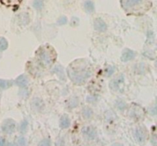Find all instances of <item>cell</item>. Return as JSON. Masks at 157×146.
I'll list each match as a JSON object with an SVG mask.
<instances>
[{"instance_id":"obj_5","label":"cell","mask_w":157,"mask_h":146,"mask_svg":"<svg viewBox=\"0 0 157 146\" xmlns=\"http://www.w3.org/2000/svg\"><path fill=\"white\" fill-rule=\"evenodd\" d=\"M22 1V0H0V2L5 6L12 8L14 10H16L19 7Z\"/></svg>"},{"instance_id":"obj_2","label":"cell","mask_w":157,"mask_h":146,"mask_svg":"<svg viewBox=\"0 0 157 146\" xmlns=\"http://www.w3.org/2000/svg\"><path fill=\"white\" fill-rule=\"evenodd\" d=\"M84 62H77L76 60L73 64H71L67 69V73L69 77L73 82L77 84H81L84 83L87 78L90 75L88 67L84 66Z\"/></svg>"},{"instance_id":"obj_21","label":"cell","mask_w":157,"mask_h":146,"mask_svg":"<svg viewBox=\"0 0 157 146\" xmlns=\"http://www.w3.org/2000/svg\"><path fill=\"white\" fill-rule=\"evenodd\" d=\"M27 128H28V122L26 120H25V121H23L22 123L21 124V131H22V132H25V131L27 130Z\"/></svg>"},{"instance_id":"obj_12","label":"cell","mask_w":157,"mask_h":146,"mask_svg":"<svg viewBox=\"0 0 157 146\" xmlns=\"http://www.w3.org/2000/svg\"><path fill=\"white\" fill-rule=\"evenodd\" d=\"M84 9L86 10V12H88V13H92V12H94V4L93 2H91L90 0H88V1H86L84 2Z\"/></svg>"},{"instance_id":"obj_4","label":"cell","mask_w":157,"mask_h":146,"mask_svg":"<svg viewBox=\"0 0 157 146\" xmlns=\"http://www.w3.org/2000/svg\"><path fill=\"white\" fill-rule=\"evenodd\" d=\"M2 131L6 134H12L16 129V123L12 120H6L3 122L2 126Z\"/></svg>"},{"instance_id":"obj_26","label":"cell","mask_w":157,"mask_h":146,"mask_svg":"<svg viewBox=\"0 0 157 146\" xmlns=\"http://www.w3.org/2000/svg\"><path fill=\"white\" fill-rule=\"evenodd\" d=\"M9 146H17L16 144H14V143H12V144H10L9 145Z\"/></svg>"},{"instance_id":"obj_23","label":"cell","mask_w":157,"mask_h":146,"mask_svg":"<svg viewBox=\"0 0 157 146\" xmlns=\"http://www.w3.org/2000/svg\"><path fill=\"white\" fill-rule=\"evenodd\" d=\"M18 143L21 146H25V144H26V140H25V138L21 137L18 139Z\"/></svg>"},{"instance_id":"obj_17","label":"cell","mask_w":157,"mask_h":146,"mask_svg":"<svg viewBox=\"0 0 157 146\" xmlns=\"http://www.w3.org/2000/svg\"><path fill=\"white\" fill-rule=\"evenodd\" d=\"M83 115L84 116L85 118H87V119L91 117L93 115V112L92 110H91V109L88 108V107H86V108L84 109Z\"/></svg>"},{"instance_id":"obj_14","label":"cell","mask_w":157,"mask_h":146,"mask_svg":"<svg viewBox=\"0 0 157 146\" xmlns=\"http://www.w3.org/2000/svg\"><path fill=\"white\" fill-rule=\"evenodd\" d=\"M8 41L3 37H0V51H5L8 48Z\"/></svg>"},{"instance_id":"obj_6","label":"cell","mask_w":157,"mask_h":146,"mask_svg":"<svg viewBox=\"0 0 157 146\" xmlns=\"http://www.w3.org/2000/svg\"><path fill=\"white\" fill-rule=\"evenodd\" d=\"M146 131L143 128H137L135 132V136L136 139L139 142L143 143L145 142V140L146 139Z\"/></svg>"},{"instance_id":"obj_22","label":"cell","mask_w":157,"mask_h":146,"mask_svg":"<svg viewBox=\"0 0 157 146\" xmlns=\"http://www.w3.org/2000/svg\"><path fill=\"white\" fill-rule=\"evenodd\" d=\"M67 18L66 17H65V16H62V17H61V18H59V20L58 21V23L60 25H63V24H65L66 23H67Z\"/></svg>"},{"instance_id":"obj_18","label":"cell","mask_w":157,"mask_h":146,"mask_svg":"<svg viewBox=\"0 0 157 146\" xmlns=\"http://www.w3.org/2000/svg\"><path fill=\"white\" fill-rule=\"evenodd\" d=\"M120 84V79H119V80L116 79V80H113L112 82L110 83V86L114 90H117V89L119 88Z\"/></svg>"},{"instance_id":"obj_15","label":"cell","mask_w":157,"mask_h":146,"mask_svg":"<svg viewBox=\"0 0 157 146\" xmlns=\"http://www.w3.org/2000/svg\"><path fill=\"white\" fill-rule=\"evenodd\" d=\"M54 71L58 73V75L62 80H65V74H64V71L61 66H57L54 68Z\"/></svg>"},{"instance_id":"obj_13","label":"cell","mask_w":157,"mask_h":146,"mask_svg":"<svg viewBox=\"0 0 157 146\" xmlns=\"http://www.w3.org/2000/svg\"><path fill=\"white\" fill-rule=\"evenodd\" d=\"M12 84H13V82L12 80H6L0 79V88L5 90V89L9 88L10 86H12Z\"/></svg>"},{"instance_id":"obj_9","label":"cell","mask_w":157,"mask_h":146,"mask_svg":"<svg viewBox=\"0 0 157 146\" xmlns=\"http://www.w3.org/2000/svg\"><path fill=\"white\" fill-rule=\"evenodd\" d=\"M28 84H29V80L25 75H20L16 78V84L19 87H25Z\"/></svg>"},{"instance_id":"obj_8","label":"cell","mask_w":157,"mask_h":146,"mask_svg":"<svg viewBox=\"0 0 157 146\" xmlns=\"http://www.w3.org/2000/svg\"><path fill=\"white\" fill-rule=\"evenodd\" d=\"M135 54L133 51H131L130 49H126L125 51L123 52L121 56V60L124 62H126L129 60H132L133 58H134Z\"/></svg>"},{"instance_id":"obj_11","label":"cell","mask_w":157,"mask_h":146,"mask_svg":"<svg viewBox=\"0 0 157 146\" xmlns=\"http://www.w3.org/2000/svg\"><path fill=\"white\" fill-rule=\"evenodd\" d=\"M71 125V120L67 115H64L61 116L60 120V126L62 128H67Z\"/></svg>"},{"instance_id":"obj_27","label":"cell","mask_w":157,"mask_h":146,"mask_svg":"<svg viewBox=\"0 0 157 146\" xmlns=\"http://www.w3.org/2000/svg\"><path fill=\"white\" fill-rule=\"evenodd\" d=\"M0 98H1V95H0Z\"/></svg>"},{"instance_id":"obj_7","label":"cell","mask_w":157,"mask_h":146,"mask_svg":"<svg viewBox=\"0 0 157 146\" xmlns=\"http://www.w3.org/2000/svg\"><path fill=\"white\" fill-rule=\"evenodd\" d=\"M94 29H96L97 31L102 32V31H105L107 30V26L104 21L102 20L101 18H97L94 21Z\"/></svg>"},{"instance_id":"obj_16","label":"cell","mask_w":157,"mask_h":146,"mask_svg":"<svg viewBox=\"0 0 157 146\" xmlns=\"http://www.w3.org/2000/svg\"><path fill=\"white\" fill-rule=\"evenodd\" d=\"M44 6V3H43L42 0H35L33 2V7L37 10H41Z\"/></svg>"},{"instance_id":"obj_1","label":"cell","mask_w":157,"mask_h":146,"mask_svg":"<svg viewBox=\"0 0 157 146\" xmlns=\"http://www.w3.org/2000/svg\"><path fill=\"white\" fill-rule=\"evenodd\" d=\"M122 8L128 14L140 15L150 9V0H120Z\"/></svg>"},{"instance_id":"obj_25","label":"cell","mask_w":157,"mask_h":146,"mask_svg":"<svg viewBox=\"0 0 157 146\" xmlns=\"http://www.w3.org/2000/svg\"><path fill=\"white\" fill-rule=\"evenodd\" d=\"M112 146H123V145L120 144V143H115V144L113 145Z\"/></svg>"},{"instance_id":"obj_10","label":"cell","mask_w":157,"mask_h":146,"mask_svg":"<svg viewBox=\"0 0 157 146\" xmlns=\"http://www.w3.org/2000/svg\"><path fill=\"white\" fill-rule=\"evenodd\" d=\"M83 133L86 135V136H88L89 139H94L97 135L96 131L94 130L93 128H90V127L84 128Z\"/></svg>"},{"instance_id":"obj_19","label":"cell","mask_w":157,"mask_h":146,"mask_svg":"<svg viewBox=\"0 0 157 146\" xmlns=\"http://www.w3.org/2000/svg\"><path fill=\"white\" fill-rule=\"evenodd\" d=\"M38 146H51V142L49 139H43L38 144Z\"/></svg>"},{"instance_id":"obj_24","label":"cell","mask_w":157,"mask_h":146,"mask_svg":"<svg viewBox=\"0 0 157 146\" xmlns=\"http://www.w3.org/2000/svg\"><path fill=\"white\" fill-rule=\"evenodd\" d=\"M5 144V140L2 138H0V146H4Z\"/></svg>"},{"instance_id":"obj_3","label":"cell","mask_w":157,"mask_h":146,"mask_svg":"<svg viewBox=\"0 0 157 146\" xmlns=\"http://www.w3.org/2000/svg\"><path fill=\"white\" fill-rule=\"evenodd\" d=\"M38 57L44 66H50L56 59V54L52 48L45 46L38 50Z\"/></svg>"},{"instance_id":"obj_20","label":"cell","mask_w":157,"mask_h":146,"mask_svg":"<svg viewBox=\"0 0 157 146\" xmlns=\"http://www.w3.org/2000/svg\"><path fill=\"white\" fill-rule=\"evenodd\" d=\"M115 71V68L114 67H108L107 68V71H106V73H107V77H110L113 74V73H114Z\"/></svg>"}]
</instances>
